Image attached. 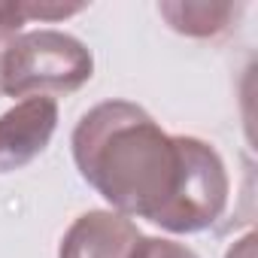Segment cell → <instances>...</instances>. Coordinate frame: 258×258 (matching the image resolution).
Wrapping results in <instances>:
<instances>
[{"mask_svg": "<svg viewBox=\"0 0 258 258\" xmlns=\"http://www.w3.org/2000/svg\"><path fill=\"white\" fill-rule=\"evenodd\" d=\"M79 176L121 216L155 222L179 176V140L131 100H103L73 127Z\"/></svg>", "mask_w": 258, "mask_h": 258, "instance_id": "6da1fadb", "label": "cell"}, {"mask_svg": "<svg viewBox=\"0 0 258 258\" xmlns=\"http://www.w3.org/2000/svg\"><path fill=\"white\" fill-rule=\"evenodd\" d=\"M94 76V58L82 40L40 28L10 40L0 55V91L10 97L73 94Z\"/></svg>", "mask_w": 258, "mask_h": 258, "instance_id": "7a4b0ae2", "label": "cell"}, {"mask_svg": "<svg viewBox=\"0 0 258 258\" xmlns=\"http://www.w3.org/2000/svg\"><path fill=\"white\" fill-rule=\"evenodd\" d=\"M176 140H179L176 188L152 225L170 234H198L222 219L231 195V179L216 146L185 134H176Z\"/></svg>", "mask_w": 258, "mask_h": 258, "instance_id": "3957f363", "label": "cell"}, {"mask_svg": "<svg viewBox=\"0 0 258 258\" xmlns=\"http://www.w3.org/2000/svg\"><path fill=\"white\" fill-rule=\"evenodd\" d=\"M58 103L49 94H34L19 100L0 115V173L28 167L55 137Z\"/></svg>", "mask_w": 258, "mask_h": 258, "instance_id": "277c9868", "label": "cell"}, {"mask_svg": "<svg viewBox=\"0 0 258 258\" xmlns=\"http://www.w3.org/2000/svg\"><path fill=\"white\" fill-rule=\"evenodd\" d=\"M140 237L134 219L115 210H88L61 237L58 258H131Z\"/></svg>", "mask_w": 258, "mask_h": 258, "instance_id": "5b68a950", "label": "cell"}, {"mask_svg": "<svg viewBox=\"0 0 258 258\" xmlns=\"http://www.w3.org/2000/svg\"><path fill=\"white\" fill-rule=\"evenodd\" d=\"M237 10L240 7L228 4V0H161L158 4L161 19L176 34L195 37V40L225 34L234 22Z\"/></svg>", "mask_w": 258, "mask_h": 258, "instance_id": "8992f818", "label": "cell"}, {"mask_svg": "<svg viewBox=\"0 0 258 258\" xmlns=\"http://www.w3.org/2000/svg\"><path fill=\"white\" fill-rule=\"evenodd\" d=\"M131 258H201V255L185 243H176L167 237H140Z\"/></svg>", "mask_w": 258, "mask_h": 258, "instance_id": "52a82bcc", "label": "cell"}, {"mask_svg": "<svg viewBox=\"0 0 258 258\" xmlns=\"http://www.w3.org/2000/svg\"><path fill=\"white\" fill-rule=\"evenodd\" d=\"M25 25H28L25 0H0V46L16 40Z\"/></svg>", "mask_w": 258, "mask_h": 258, "instance_id": "ba28073f", "label": "cell"}, {"mask_svg": "<svg viewBox=\"0 0 258 258\" xmlns=\"http://www.w3.org/2000/svg\"><path fill=\"white\" fill-rule=\"evenodd\" d=\"M28 22H61L85 10V4H58V0H25Z\"/></svg>", "mask_w": 258, "mask_h": 258, "instance_id": "9c48e42d", "label": "cell"}, {"mask_svg": "<svg viewBox=\"0 0 258 258\" xmlns=\"http://www.w3.org/2000/svg\"><path fill=\"white\" fill-rule=\"evenodd\" d=\"M225 258H255V234L249 231V234H243L231 249H228V255Z\"/></svg>", "mask_w": 258, "mask_h": 258, "instance_id": "30bf717a", "label": "cell"}]
</instances>
